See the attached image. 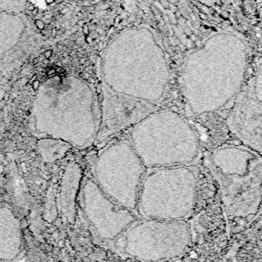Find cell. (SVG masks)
I'll return each mask as SVG.
<instances>
[{"instance_id":"6da1fadb","label":"cell","mask_w":262,"mask_h":262,"mask_svg":"<svg viewBox=\"0 0 262 262\" xmlns=\"http://www.w3.org/2000/svg\"><path fill=\"white\" fill-rule=\"evenodd\" d=\"M205 165L218 187L231 231L245 229L261 217V154L243 145H223L207 154Z\"/></svg>"},{"instance_id":"7a4b0ae2","label":"cell","mask_w":262,"mask_h":262,"mask_svg":"<svg viewBox=\"0 0 262 262\" xmlns=\"http://www.w3.org/2000/svg\"><path fill=\"white\" fill-rule=\"evenodd\" d=\"M128 138L146 168L195 165L201 155L197 131L173 109L150 113L130 127Z\"/></svg>"},{"instance_id":"3957f363","label":"cell","mask_w":262,"mask_h":262,"mask_svg":"<svg viewBox=\"0 0 262 262\" xmlns=\"http://www.w3.org/2000/svg\"><path fill=\"white\" fill-rule=\"evenodd\" d=\"M49 96V101L39 99L32 108L30 123L35 136L60 138L82 149L96 141L102 110L92 88L75 97Z\"/></svg>"},{"instance_id":"277c9868","label":"cell","mask_w":262,"mask_h":262,"mask_svg":"<svg viewBox=\"0 0 262 262\" xmlns=\"http://www.w3.org/2000/svg\"><path fill=\"white\" fill-rule=\"evenodd\" d=\"M197 188L195 165L146 168L136 212L141 218L187 220L196 206Z\"/></svg>"},{"instance_id":"5b68a950","label":"cell","mask_w":262,"mask_h":262,"mask_svg":"<svg viewBox=\"0 0 262 262\" xmlns=\"http://www.w3.org/2000/svg\"><path fill=\"white\" fill-rule=\"evenodd\" d=\"M192 240L188 220L139 217L119 236L112 249L136 261H175L187 253Z\"/></svg>"},{"instance_id":"8992f818","label":"cell","mask_w":262,"mask_h":262,"mask_svg":"<svg viewBox=\"0 0 262 262\" xmlns=\"http://www.w3.org/2000/svg\"><path fill=\"white\" fill-rule=\"evenodd\" d=\"M145 171L127 137L112 141L98 152L92 165V178L112 200L136 212Z\"/></svg>"},{"instance_id":"52a82bcc","label":"cell","mask_w":262,"mask_h":262,"mask_svg":"<svg viewBox=\"0 0 262 262\" xmlns=\"http://www.w3.org/2000/svg\"><path fill=\"white\" fill-rule=\"evenodd\" d=\"M79 193L83 215L94 236L113 248L119 236L139 216L104 193L92 177L82 184Z\"/></svg>"},{"instance_id":"ba28073f","label":"cell","mask_w":262,"mask_h":262,"mask_svg":"<svg viewBox=\"0 0 262 262\" xmlns=\"http://www.w3.org/2000/svg\"><path fill=\"white\" fill-rule=\"evenodd\" d=\"M234 100L227 118V127L243 145L261 154L262 105L261 81L245 87Z\"/></svg>"},{"instance_id":"9c48e42d","label":"cell","mask_w":262,"mask_h":262,"mask_svg":"<svg viewBox=\"0 0 262 262\" xmlns=\"http://www.w3.org/2000/svg\"><path fill=\"white\" fill-rule=\"evenodd\" d=\"M83 178V171L79 163L70 161L63 170L59 191V208L65 222L75 221L77 201Z\"/></svg>"},{"instance_id":"30bf717a","label":"cell","mask_w":262,"mask_h":262,"mask_svg":"<svg viewBox=\"0 0 262 262\" xmlns=\"http://www.w3.org/2000/svg\"><path fill=\"white\" fill-rule=\"evenodd\" d=\"M22 247L19 221L9 207L0 204V260H15L20 255Z\"/></svg>"},{"instance_id":"8fae6325","label":"cell","mask_w":262,"mask_h":262,"mask_svg":"<svg viewBox=\"0 0 262 262\" xmlns=\"http://www.w3.org/2000/svg\"><path fill=\"white\" fill-rule=\"evenodd\" d=\"M37 152L47 163H54L64 158L73 148L67 141L56 138H39L36 142Z\"/></svg>"},{"instance_id":"7c38bea8","label":"cell","mask_w":262,"mask_h":262,"mask_svg":"<svg viewBox=\"0 0 262 262\" xmlns=\"http://www.w3.org/2000/svg\"><path fill=\"white\" fill-rule=\"evenodd\" d=\"M35 25L36 28L39 30H44L45 29V23L43 20L42 19H36L35 21Z\"/></svg>"},{"instance_id":"4fadbf2b","label":"cell","mask_w":262,"mask_h":262,"mask_svg":"<svg viewBox=\"0 0 262 262\" xmlns=\"http://www.w3.org/2000/svg\"><path fill=\"white\" fill-rule=\"evenodd\" d=\"M44 58L46 59H50V58L52 56V50H47L43 52Z\"/></svg>"},{"instance_id":"5bb4252c","label":"cell","mask_w":262,"mask_h":262,"mask_svg":"<svg viewBox=\"0 0 262 262\" xmlns=\"http://www.w3.org/2000/svg\"><path fill=\"white\" fill-rule=\"evenodd\" d=\"M82 32H83L84 35H88L89 34V28L87 24H84L82 25Z\"/></svg>"},{"instance_id":"9a60e30c","label":"cell","mask_w":262,"mask_h":262,"mask_svg":"<svg viewBox=\"0 0 262 262\" xmlns=\"http://www.w3.org/2000/svg\"><path fill=\"white\" fill-rule=\"evenodd\" d=\"M55 74H56L55 68H50L49 70L47 71V75L50 76V77H53L54 75H55Z\"/></svg>"},{"instance_id":"2e32d148","label":"cell","mask_w":262,"mask_h":262,"mask_svg":"<svg viewBox=\"0 0 262 262\" xmlns=\"http://www.w3.org/2000/svg\"><path fill=\"white\" fill-rule=\"evenodd\" d=\"M32 86H33L34 89L38 90V88H39V86H40V81L38 80V79H35V80L33 81V82H32Z\"/></svg>"},{"instance_id":"e0dca14e","label":"cell","mask_w":262,"mask_h":262,"mask_svg":"<svg viewBox=\"0 0 262 262\" xmlns=\"http://www.w3.org/2000/svg\"><path fill=\"white\" fill-rule=\"evenodd\" d=\"M69 12V9L67 7H62V9L60 10V14L61 15H66V14Z\"/></svg>"},{"instance_id":"ac0fdd59","label":"cell","mask_w":262,"mask_h":262,"mask_svg":"<svg viewBox=\"0 0 262 262\" xmlns=\"http://www.w3.org/2000/svg\"><path fill=\"white\" fill-rule=\"evenodd\" d=\"M57 32H58V29H56V28H52V29H51V35H52V36L53 37V38H55V36H56V35H57Z\"/></svg>"},{"instance_id":"d6986e66","label":"cell","mask_w":262,"mask_h":262,"mask_svg":"<svg viewBox=\"0 0 262 262\" xmlns=\"http://www.w3.org/2000/svg\"><path fill=\"white\" fill-rule=\"evenodd\" d=\"M86 42H88V43H91V42H92V37L89 36L88 35H86Z\"/></svg>"},{"instance_id":"ffe728a7","label":"cell","mask_w":262,"mask_h":262,"mask_svg":"<svg viewBox=\"0 0 262 262\" xmlns=\"http://www.w3.org/2000/svg\"><path fill=\"white\" fill-rule=\"evenodd\" d=\"M37 13H38V9L36 8V7H35V8L34 9V10L32 11V15L35 16V15H37Z\"/></svg>"},{"instance_id":"44dd1931","label":"cell","mask_w":262,"mask_h":262,"mask_svg":"<svg viewBox=\"0 0 262 262\" xmlns=\"http://www.w3.org/2000/svg\"><path fill=\"white\" fill-rule=\"evenodd\" d=\"M45 1L48 5H51L52 3H55V0H45Z\"/></svg>"},{"instance_id":"7402d4cb","label":"cell","mask_w":262,"mask_h":262,"mask_svg":"<svg viewBox=\"0 0 262 262\" xmlns=\"http://www.w3.org/2000/svg\"><path fill=\"white\" fill-rule=\"evenodd\" d=\"M35 8V5H29V8H28L27 9V10H29V11H30V12H32V10H34V9Z\"/></svg>"},{"instance_id":"603a6c76","label":"cell","mask_w":262,"mask_h":262,"mask_svg":"<svg viewBox=\"0 0 262 262\" xmlns=\"http://www.w3.org/2000/svg\"><path fill=\"white\" fill-rule=\"evenodd\" d=\"M38 62H39V59H38V58L33 59V60H32V64H33V65H36Z\"/></svg>"},{"instance_id":"cb8c5ba5","label":"cell","mask_w":262,"mask_h":262,"mask_svg":"<svg viewBox=\"0 0 262 262\" xmlns=\"http://www.w3.org/2000/svg\"><path fill=\"white\" fill-rule=\"evenodd\" d=\"M84 75H83V77H84V79H88V78H89V74L87 72V73H84L83 74Z\"/></svg>"},{"instance_id":"d4e9b609","label":"cell","mask_w":262,"mask_h":262,"mask_svg":"<svg viewBox=\"0 0 262 262\" xmlns=\"http://www.w3.org/2000/svg\"><path fill=\"white\" fill-rule=\"evenodd\" d=\"M64 0H55V3H56L57 5H60L61 3H62V2Z\"/></svg>"},{"instance_id":"484cf974","label":"cell","mask_w":262,"mask_h":262,"mask_svg":"<svg viewBox=\"0 0 262 262\" xmlns=\"http://www.w3.org/2000/svg\"><path fill=\"white\" fill-rule=\"evenodd\" d=\"M79 62H80V63H81V64H82V65L85 64V63H86V59H83V58H81V59L79 60Z\"/></svg>"},{"instance_id":"4316f807","label":"cell","mask_w":262,"mask_h":262,"mask_svg":"<svg viewBox=\"0 0 262 262\" xmlns=\"http://www.w3.org/2000/svg\"><path fill=\"white\" fill-rule=\"evenodd\" d=\"M62 56H63L64 58H66L67 56H68V54L67 52H63V53H62Z\"/></svg>"},{"instance_id":"83f0119b","label":"cell","mask_w":262,"mask_h":262,"mask_svg":"<svg viewBox=\"0 0 262 262\" xmlns=\"http://www.w3.org/2000/svg\"><path fill=\"white\" fill-rule=\"evenodd\" d=\"M191 38H192V40H196V37H195V35H192V36H191Z\"/></svg>"},{"instance_id":"f1b7e54d","label":"cell","mask_w":262,"mask_h":262,"mask_svg":"<svg viewBox=\"0 0 262 262\" xmlns=\"http://www.w3.org/2000/svg\"><path fill=\"white\" fill-rule=\"evenodd\" d=\"M200 45H201V42H200V41H197V42H196V45H197V46H200Z\"/></svg>"},{"instance_id":"f546056e","label":"cell","mask_w":262,"mask_h":262,"mask_svg":"<svg viewBox=\"0 0 262 262\" xmlns=\"http://www.w3.org/2000/svg\"><path fill=\"white\" fill-rule=\"evenodd\" d=\"M201 16V18H203V19H204V18H205V16H204V15H201V16Z\"/></svg>"},{"instance_id":"4dcf8cb0","label":"cell","mask_w":262,"mask_h":262,"mask_svg":"<svg viewBox=\"0 0 262 262\" xmlns=\"http://www.w3.org/2000/svg\"><path fill=\"white\" fill-rule=\"evenodd\" d=\"M257 36L258 37H261V35L260 34H257Z\"/></svg>"}]
</instances>
